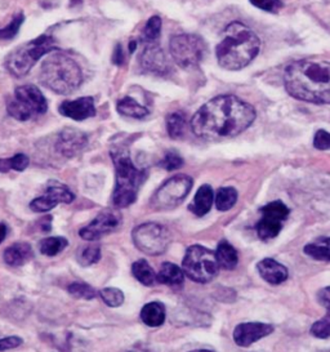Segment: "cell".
I'll return each instance as SVG.
<instances>
[{
  "mask_svg": "<svg viewBox=\"0 0 330 352\" xmlns=\"http://www.w3.org/2000/svg\"><path fill=\"white\" fill-rule=\"evenodd\" d=\"M256 110L236 96L223 94L203 104L191 119V129L199 138L218 141L247 131L256 120Z\"/></svg>",
  "mask_w": 330,
  "mask_h": 352,
  "instance_id": "obj_1",
  "label": "cell"
},
{
  "mask_svg": "<svg viewBox=\"0 0 330 352\" xmlns=\"http://www.w3.org/2000/svg\"><path fill=\"white\" fill-rule=\"evenodd\" d=\"M284 85L293 98L309 104H330V63L298 60L284 70Z\"/></svg>",
  "mask_w": 330,
  "mask_h": 352,
  "instance_id": "obj_2",
  "label": "cell"
},
{
  "mask_svg": "<svg viewBox=\"0 0 330 352\" xmlns=\"http://www.w3.org/2000/svg\"><path fill=\"white\" fill-rule=\"evenodd\" d=\"M261 41L257 34L243 22H231L222 32L216 48L218 65L230 72L247 67L259 53Z\"/></svg>",
  "mask_w": 330,
  "mask_h": 352,
  "instance_id": "obj_3",
  "label": "cell"
},
{
  "mask_svg": "<svg viewBox=\"0 0 330 352\" xmlns=\"http://www.w3.org/2000/svg\"><path fill=\"white\" fill-rule=\"evenodd\" d=\"M115 166V188L113 192V204L115 208H126L132 206L141 185L144 184L147 172L134 166L128 150L118 147L111 150Z\"/></svg>",
  "mask_w": 330,
  "mask_h": 352,
  "instance_id": "obj_4",
  "label": "cell"
},
{
  "mask_svg": "<svg viewBox=\"0 0 330 352\" xmlns=\"http://www.w3.org/2000/svg\"><path fill=\"white\" fill-rule=\"evenodd\" d=\"M41 83L54 94H72L82 82L80 66L63 53H52L41 65Z\"/></svg>",
  "mask_w": 330,
  "mask_h": 352,
  "instance_id": "obj_5",
  "label": "cell"
},
{
  "mask_svg": "<svg viewBox=\"0 0 330 352\" xmlns=\"http://www.w3.org/2000/svg\"><path fill=\"white\" fill-rule=\"evenodd\" d=\"M56 51L54 39L48 35H41L39 38L25 43L10 52L6 58V67L13 76L22 78L29 74L35 63L41 60L44 54Z\"/></svg>",
  "mask_w": 330,
  "mask_h": 352,
  "instance_id": "obj_6",
  "label": "cell"
},
{
  "mask_svg": "<svg viewBox=\"0 0 330 352\" xmlns=\"http://www.w3.org/2000/svg\"><path fill=\"white\" fill-rule=\"evenodd\" d=\"M182 270L188 279L206 284L214 279L219 271L216 253L201 245H192L186 252Z\"/></svg>",
  "mask_w": 330,
  "mask_h": 352,
  "instance_id": "obj_7",
  "label": "cell"
},
{
  "mask_svg": "<svg viewBox=\"0 0 330 352\" xmlns=\"http://www.w3.org/2000/svg\"><path fill=\"white\" fill-rule=\"evenodd\" d=\"M8 114L20 122H28L31 118L45 114L48 111V104L41 91L32 85H21L14 92V100L8 102Z\"/></svg>",
  "mask_w": 330,
  "mask_h": 352,
  "instance_id": "obj_8",
  "label": "cell"
},
{
  "mask_svg": "<svg viewBox=\"0 0 330 352\" xmlns=\"http://www.w3.org/2000/svg\"><path fill=\"white\" fill-rule=\"evenodd\" d=\"M169 51L175 63L185 69H195L203 63L206 53L204 39L195 34L175 35L169 42Z\"/></svg>",
  "mask_w": 330,
  "mask_h": 352,
  "instance_id": "obj_9",
  "label": "cell"
},
{
  "mask_svg": "<svg viewBox=\"0 0 330 352\" xmlns=\"http://www.w3.org/2000/svg\"><path fill=\"white\" fill-rule=\"evenodd\" d=\"M192 185V178L186 175L169 178L155 192L151 199V208L155 210H170L178 207L190 194Z\"/></svg>",
  "mask_w": 330,
  "mask_h": 352,
  "instance_id": "obj_10",
  "label": "cell"
},
{
  "mask_svg": "<svg viewBox=\"0 0 330 352\" xmlns=\"http://www.w3.org/2000/svg\"><path fill=\"white\" fill-rule=\"evenodd\" d=\"M134 245L148 256L163 254L170 244V234L168 228L155 222H146L134 228Z\"/></svg>",
  "mask_w": 330,
  "mask_h": 352,
  "instance_id": "obj_11",
  "label": "cell"
},
{
  "mask_svg": "<svg viewBox=\"0 0 330 352\" xmlns=\"http://www.w3.org/2000/svg\"><path fill=\"white\" fill-rule=\"evenodd\" d=\"M289 208L280 200L271 201L261 208V218L256 225L258 236L262 240L276 238L289 217Z\"/></svg>",
  "mask_w": 330,
  "mask_h": 352,
  "instance_id": "obj_12",
  "label": "cell"
},
{
  "mask_svg": "<svg viewBox=\"0 0 330 352\" xmlns=\"http://www.w3.org/2000/svg\"><path fill=\"white\" fill-rule=\"evenodd\" d=\"M122 222L123 217L119 210L103 209L88 226L80 230L79 234L84 240L94 241L115 232L118 228H120Z\"/></svg>",
  "mask_w": 330,
  "mask_h": 352,
  "instance_id": "obj_13",
  "label": "cell"
},
{
  "mask_svg": "<svg viewBox=\"0 0 330 352\" xmlns=\"http://www.w3.org/2000/svg\"><path fill=\"white\" fill-rule=\"evenodd\" d=\"M74 194L69 190V187L58 184V182H51L44 195L34 199L30 203L31 210L38 212V213H44L50 212L53 208L57 207L58 204L65 203L69 204L74 200Z\"/></svg>",
  "mask_w": 330,
  "mask_h": 352,
  "instance_id": "obj_14",
  "label": "cell"
},
{
  "mask_svg": "<svg viewBox=\"0 0 330 352\" xmlns=\"http://www.w3.org/2000/svg\"><path fill=\"white\" fill-rule=\"evenodd\" d=\"M140 65L146 73L157 76H165L172 72V66L164 51L156 43L144 44V51L140 56Z\"/></svg>",
  "mask_w": 330,
  "mask_h": 352,
  "instance_id": "obj_15",
  "label": "cell"
},
{
  "mask_svg": "<svg viewBox=\"0 0 330 352\" xmlns=\"http://www.w3.org/2000/svg\"><path fill=\"white\" fill-rule=\"evenodd\" d=\"M275 331L274 325L265 322H241L234 331V341L240 347H248L254 342L270 336Z\"/></svg>",
  "mask_w": 330,
  "mask_h": 352,
  "instance_id": "obj_16",
  "label": "cell"
},
{
  "mask_svg": "<svg viewBox=\"0 0 330 352\" xmlns=\"http://www.w3.org/2000/svg\"><path fill=\"white\" fill-rule=\"evenodd\" d=\"M88 144V135L75 128H66L57 135L56 150L66 157L78 155Z\"/></svg>",
  "mask_w": 330,
  "mask_h": 352,
  "instance_id": "obj_17",
  "label": "cell"
},
{
  "mask_svg": "<svg viewBox=\"0 0 330 352\" xmlns=\"http://www.w3.org/2000/svg\"><path fill=\"white\" fill-rule=\"evenodd\" d=\"M58 111L69 119L82 122L96 115V106L92 97H80L78 100L62 102L58 107Z\"/></svg>",
  "mask_w": 330,
  "mask_h": 352,
  "instance_id": "obj_18",
  "label": "cell"
},
{
  "mask_svg": "<svg viewBox=\"0 0 330 352\" xmlns=\"http://www.w3.org/2000/svg\"><path fill=\"white\" fill-rule=\"evenodd\" d=\"M257 271L261 278L271 285H278L289 276L288 269L272 258H265L258 262Z\"/></svg>",
  "mask_w": 330,
  "mask_h": 352,
  "instance_id": "obj_19",
  "label": "cell"
},
{
  "mask_svg": "<svg viewBox=\"0 0 330 352\" xmlns=\"http://www.w3.org/2000/svg\"><path fill=\"white\" fill-rule=\"evenodd\" d=\"M34 256L30 244L28 243H14L4 252V261L12 267H20L28 263Z\"/></svg>",
  "mask_w": 330,
  "mask_h": 352,
  "instance_id": "obj_20",
  "label": "cell"
},
{
  "mask_svg": "<svg viewBox=\"0 0 330 352\" xmlns=\"http://www.w3.org/2000/svg\"><path fill=\"white\" fill-rule=\"evenodd\" d=\"M213 201H214L213 188L209 185H204L197 190L195 197L188 209L197 217H203L206 213H209L210 208L213 206Z\"/></svg>",
  "mask_w": 330,
  "mask_h": 352,
  "instance_id": "obj_21",
  "label": "cell"
},
{
  "mask_svg": "<svg viewBox=\"0 0 330 352\" xmlns=\"http://www.w3.org/2000/svg\"><path fill=\"white\" fill-rule=\"evenodd\" d=\"M185 279V272L184 270L181 269L179 266H177L172 262H164L159 272L156 274V280L160 284L164 285H169V287H179L182 285Z\"/></svg>",
  "mask_w": 330,
  "mask_h": 352,
  "instance_id": "obj_22",
  "label": "cell"
},
{
  "mask_svg": "<svg viewBox=\"0 0 330 352\" xmlns=\"http://www.w3.org/2000/svg\"><path fill=\"white\" fill-rule=\"evenodd\" d=\"M141 320L151 328L163 325L165 321L164 305L160 302H150L144 305V309L141 310Z\"/></svg>",
  "mask_w": 330,
  "mask_h": 352,
  "instance_id": "obj_23",
  "label": "cell"
},
{
  "mask_svg": "<svg viewBox=\"0 0 330 352\" xmlns=\"http://www.w3.org/2000/svg\"><path fill=\"white\" fill-rule=\"evenodd\" d=\"M216 257L219 267H222V269L234 270L239 263L236 249L234 248L226 240H222L218 244Z\"/></svg>",
  "mask_w": 330,
  "mask_h": 352,
  "instance_id": "obj_24",
  "label": "cell"
},
{
  "mask_svg": "<svg viewBox=\"0 0 330 352\" xmlns=\"http://www.w3.org/2000/svg\"><path fill=\"white\" fill-rule=\"evenodd\" d=\"M116 110L119 114L133 118V119H142L150 114V111L144 106L131 97H124L120 101H118Z\"/></svg>",
  "mask_w": 330,
  "mask_h": 352,
  "instance_id": "obj_25",
  "label": "cell"
},
{
  "mask_svg": "<svg viewBox=\"0 0 330 352\" xmlns=\"http://www.w3.org/2000/svg\"><path fill=\"white\" fill-rule=\"evenodd\" d=\"M305 253L311 258L330 262V236L315 240L305 247Z\"/></svg>",
  "mask_w": 330,
  "mask_h": 352,
  "instance_id": "obj_26",
  "label": "cell"
},
{
  "mask_svg": "<svg viewBox=\"0 0 330 352\" xmlns=\"http://www.w3.org/2000/svg\"><path fill=\"white\" fill-rule=\"evenodd\" d=\"M132 272L134 278L146 287H151L154 285L155 281H157L154 270L147 263L146 259L135 261L132 266Z\"/></svg>",
  "mask_w": 330,
  "mask_h": 352,
  "instance_id": "obj_27",
  "label": "cell"
},
{
  "mask_svg": "<svg viewBox=\"0 0 330 352\" xmlns=\"http://www.w3.org/2000/svg\"><path fill=\"white\" fill-rule=\"evenodd\" d=\"M214 201L219 212H227L236 204L237 191L234 187H221L217 191Z\"/></svg>",
  "mask_w": 330,
  "mask_h": 352,
  "instance_id": "obj_28",
  "label": "cell"
},
{
  "mask_svg": "<svg viewBox=\"0 0 330 352\" xmlns=\"http://www.w3.org/2000/svg\"><path fill=\"white\" fill-rule=\"evenodd\" d=\"M166 131L173 140H179L185 135L186 116L184 113H172L166 118Z\"/></svg>",
  "mask_w": 330,
  "mask_h": 352,
  "instance_id": "obj_29",
  "label": "cell"
},
{
  "mask_svg": "<svg viewBox=\"0 0 330 352\" xmlns=\"http://www.w3.org/2000/svg\"><path fill=\"white\" fill-rule=\"evenodd\" d=\"M69 245V241L61 236H53V238H47L41 240L39 244V250L41 254L53 257L60 254L63 249Z\"/></svg>",
  "mask_w": 330,
  "mask_h": 352,
  "instance_id": "obj_30",
  "label": "cell"
},
{
  "mask_svg": "<svg viewBox=\"0 0 330 352\" xmlns=\"http://www.w3.org/2000/svg\"><path fill=\"white\" fill-rule=\"evenodd\" d=\"M162 34V19L159 16H153L144 25V32L141 34V42L151 44L157 42Z\"/></svg>",
  "mask_w": 330,
  "mask_h": 352,
  "instance_id": "obj_31",
  "label": "cell"
},
{
  "mask_svg": "<svg viewBox=\"0 0 330 352\" xmlns=\"http://www.w3.org/2000/svg\"><path fill=\"white\" fill-rule=\"evenodd\" d=\"M29 157L25 154H17L8 159H0V172L7 173L10 170H17L22 172L29 166Z\"/></svg>",
  "mask_w": 330,
  "mask_h": 352,
  "instance_id": "obj_32",
  "label": "cell"
},
{
  "mask_svg": "<svg viewBox=\"0 0 330 352\" xmlns=\"http://www.w3.org/2000/svg\"><path fill=\"white\" fill-rule=\"evenodd\" d=\"M101 259V249L97 245H85L78 252V262L87 267L97 263Z\"/></svg>",
  "mask_w": 330,
  "mask_h": 352,
  "instance_id": "obj_33",
  "label": "cell"
},
{
  "mask_svg": "<svg viewBox=\"0 0 330 352\" xmlns=\"http://www.w3.org/2000/svg\"><path fill=\"white\" fill-rule=\"evenodd\" d=\"M67 290L72 297L79 300H93L98 294L94 288L85 283H72L69 285Z\"/></svg>",
  "mask_w": 330,
  "mask_h": 352,
  "instance_id": "obj_34",
  "label": "cell"
},
{
  "mask_svg": "<svg viewBox=\"0 0 330 352\" xmlns=\"http://www.w3.org/2000/svg\"><path fill=\"white\" fill-rule=\"evenodd\" d=\"M23 21H25L23 13L16 14L13 17V20L6 28L0 29V41H10V39H13L20 32V28L22 26Z\"/></svg>",
  "mask_w": 330,
  "mask_h": 352,
  "instance_id": "obj_35",
  "label": "cell"
},
{
  "mask_svg": "<svg viewBox=\"0 0 330 352\" xmlns=\"http://www.w3.org/2000/svg\"><path fill=\"white\" fill-rule=\"evenodd\" d=\"M311 334L320 340H327L330 337V311H327L322 319L314 322L311 327Z\"/></svg>",
  "mask_w": 330,
  "mask_h": 352,
  "instance_id": "obj_36",
  "label": "cell"
},
{
  "mask_svg": "<svg viewBox=\"0 0 330 352\" xmlns=\"http://www.w3.org/2000/svg\"><path fill=\"white\" fill-rule=\"evenodd\" d=\"M103 302L110 307H119L124 302L123 292L116 288H104L100 292Z\"/></svg>",
  "mask_w": 330,
  "mask_h": 352,
  "instance_id": "obj_37",
  "label": "cell"
},
{
  "mask_svg": "<svg viewBox=\"0 0 330 352\" xmlns=\"http://www.w3.org/2000/svg\"><path fill=\"white\" fill-rule=\"evenodd\" d=\"M184 166V159L181 157L179 154H177L175 151H169L166 153L164 159L160 162V166L164 168L165 170H177L181 166Z\"/></svg>",
  "mask_w": 330,
  "mask_h": 352,
  "instance_id": "obj_38",
  "label": "cell"
},
{
  "mask_svg": "<svg viewBox=\"0 0 330 352\" xmlns=\"http://www.w3.org/2000/svg\"><path fill=\"white\" fill-rule=\"evenodd\" d=\"M256 8L270 13H278L283 7V0H249Z\"/></svg>",
  "mask_w": 330,
  "mask_h": 352,
  "instance_id": "obj_39",
  "label": "cell"
},
{
  "mask_svg": "<svg viewBox=\"0 0 330 352\" xmlns=\"http://www.w3.org/2000/svg\"><path fill=\"white\" fill-rule=\"evenodd\" d=\"M314 146L318 150H330V133L324 129L318 131L314 138Z\"/></svg>",
  "mask_w": 330,
  "mask_h": 352,
  "instance_id": "obj_40",
  "label": "cell"
},
{
  "mask_svg": "<svg viewBox=\"0 0 330 352\" xmlns=\"http://www.w3.org/2000/svg\"><path fill=\"white\" fill-rule=\"evenodd\" d=\"M22 344V340L20 337H7V338H1L0 340V351H7L16 349Z\"/></svg>",
  "mask_w": 330,
  "mask_h": 352,
  "instance_id": "obj_41",
  "label": "cell"
},
{
  "mask_svg": "<svg viewBox=\"0 0 330 352\" xmlns=\"http://www.w3.org/2000/svg\"><path fill=\"white\" fill-rule=\"evenodd\" d=\"M318 300L327 309V311H330V287L320 290L318 293Z\"/></svg>",
  "mask_w": 330,
  "mask_h": 352,
  "instance_id": "obj_42",
  "label": "cell"
},
{
  "mask_svg": "<svg viewBox=\"0 0 330 352\" xmlns=\"http://www.w3.org/2000/svg\"><path fill=\"white\" fill-rule=\"evenodd\" d=\"M113 63L118 65V66H122L124 63L123 50H122L120 44H118L115 51H113Z\"/></svg>",
  "mask_w": 330,
  "mask_h": 352,
  "instance_id": "obj_43",
  "label": "cell"
},
{
  "mask_svg": "<svg viewBox=\"0 0 330 352\" xmlns=\"http://www.w3.org/2000/svg\"><path fill=\"white\" fill-rule=\"evenodd\" d=\"M7 232H8L7 226H6L4 223H0V244H1V241L7 236Z\"/></svg>",
  "mask_w": 330,
  "mask_h": 352,
  "instance_id": "obj_44",
  "label": "cell"
},
{
  "mask_svg": "<svg viewBox=\"0 0 330 352\" xmlns=\"http://www.w3.org/2000/svg\"><path fill=\"white\" fill-rule=\"evenodd\" d=\"M129 53H133L135 51V48H137V42L135 41H132V42L129 43Z\"/></svg>",
  "mask_w": 330,
  "mask_h": 352,
  "instance_id": "obj_45",
  "label": "cell"
},
{
  "mask_svg": "<svg viewBox=\"0 0 330 352\" xmlns=\"http://www.w3.org/2000/svg\"><path fill=\"white\" fill-rule=\"evenodd\" d=\"M191 352H213V351H209V350H195V351H191Z\"/></svg>",
  "mask_w": 330,
  "mask_h": 352,
  "instance_id": "obj_46",
  "label": "cell"
},
{
  "mask_svg": "<svg viewBox=\"0 0 330 352\" xmlns=\"http://www.w3.org/2000/svg\"><path fill=\"white\" fill-rule=\"evenodd\" d=\"M128 352H148V351H146V350H132V351H128Z\"/></svg>",
  "mask_w": 330,
  "mask_h": 352,
  "instance_id": "obj_47",
  "label": "cell"
}]
</instances>
